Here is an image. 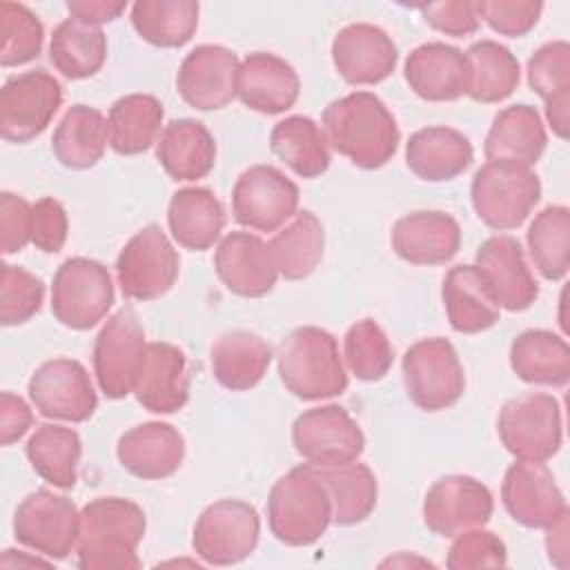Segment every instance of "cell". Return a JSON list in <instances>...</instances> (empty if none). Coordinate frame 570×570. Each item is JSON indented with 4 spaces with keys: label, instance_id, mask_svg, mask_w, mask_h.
I'll return each instance as SVG.
<instances>
[{
    "label": "cell",
    "instance_id": "obj_1",
    "mask_svg": "<svg viewBox=\"0 0 570 570\" xmlns=\"http://www.w3.org/2000/svg\"><path fill=\"white\" fill-rule=\"evenodd\" d=\"M327 145L361 169H379L399 149L401 131L385 102L372 91L332 100L321 125Z\"/></svg>",
    "mask_w": 570,
    "mask_h": 570
},
{
    "label": "cell",
    "instance_id": "obj_2",
    "mask_svg": "<svg viewBox=\"0 0 570 570\" xmlns=\"http://www.w3.org/2000/svg\"><path fill=\"white\" fill-rule=\"evenodd\" d=\"M147 519L138 503L122 497H98L80 510V534L76 543L82 570H136L138 546Z\"/></svg>",
    "mask_w": 570,
    "mask_h": 570
},
{
    "label": "cell",
    "instance_id": "obj_3",
    "mask_svg": "<svg viewBox=\"0 0 570 570\" xmlns=\"http://www.w3.org/2000/svg\"><path fill=\"white\" fill-rule=\"evenodd\" d=\"M267 523L285 546H312L332 523V499L321 470L301 463L283 474L267 497Z\"/></svg>",
    "mask_w": 570,
    "mask_h": 570
},
{
    "label": "cell",
    "instance_id": "obj_4",
    "mask_svg": "<svg viewBox=\"0 0 570 570\" xmlns=\"http://www.w3.org/2000/svg\"><path fill=\"white\" fill-rule=\"evenodd\" d=\"M278 376L301 401L334 399L347 390V370L338 341L323 327L292 330L278 347Z\"/></svg>",
    "mask_w": 570,
    "mask_h": 570
},
{
    "label": "cell",
    "instance_id": "obj_5",
    "mask_svg": "<svg viewBox=\"0 0 570 570\" xmlns=\"http://www.w3.org/2000/svg\"><path fill=\"white\" fill-rule=\"evenodd\" d=\"M474 214L497 232L517 229L541 198V180L532 167L512 160H488L470 185Z\"/></svg>",
    "mask_w": 570,
    "mask_h": 570
},
{
    "label": "cell",
    "instance_id": "obj_6",
    "mask_svg": "<svg viewBox=\"0 0 570 570\" xmlns=\"http://www.w3.org/2000/svg\"><path fill=\"white\" fill-rule=\"evenodd\" d=\"M503 448L517 461L546 463L563 441L561 405L552 394L525 392L503 403L497 419Z\"/></svg>",
    "mask_w": 570,
    "mask_h": 570
},
{
    "label": "cell",
    "instance_id": "obj_7",
    "mask_svg": "<svg viewBox=\"0 0 570 570\" xmlns=\"http://www.w3.org/2000/svg\"><path fill=\"white\" fill-rule=\"evenodd\" d=\"M410 401L425 412L452 407L465 392V372L454 345L443 336L412 343L401 361Z\"/></svg>",
    "mask_w": 570,
    "mask_h": 570
},
{
    "label": "cell",
    "instance_id": "obj_8",
    "mask_svg": "<svg viewBox=\"0 0 570 570\" xmlns=\"http://www.w3.org/2000/svg\"><path fill=\"white\" fill-rule=\"evenodd\" d=\"M114 296L109 269L94 258L73 256L53 274L51 312L60 325L82 332L107 316Z\"/></svg>",
    "mask_w": 570,
    "mask_h": 570
},
{
    "label": "cell",
    "instance_id": "obj_9",
    "mask_svg": "<svg viewBox=\"0 0 570 570\" xmlns=\"http://www.w3.org/2000/svg\"><path fill=\"white\" fill-rule=\"evenodd\" d=\"M180 272V258L158 225L136 232L116 258V276L125 298L156 301L165 296Z\"/></svg>",
    "mask_w": 570,
    "mask_h": 570
},
{
    "label": "cell",
    "instance_id": "obj_10",
    "mask_svg": "<svg viewBox=\"0 0 570 570\" xmlns=\"http://www.w3.org/2000/svg\"><path fill=\"white\" fill-rule=\"evenodd\" d=\"M258 537L261 519L256 508L240 499H220L196 519L191 548L209 566H232L256 550Z\"/></svg>",
    "mask_w": 570,
    "mask_h": 570
},
{
    "label": "cell",
    "instance_id": "obj_11",
    "mask_svg": "<svg viewBox=\"0 0 570 570\" xmlns=\"http://www.w3.org/2000/svg\"><path fill=\"white\" fill-rule=\"evenodd\" d=\"M80 512L76 503L51 490L29 492L13 512V537L51 561L67 559L78 543Z\"/></svg>",
    "mask_w": 570,
    "mask_h": 570
},
{
    "label": "cell",
    "instance_id": "obj_12",
    "mask_svg": "<svg viewBox=\"0 0 570 570\" xmlns=\"http://www.w3.org/2000/svg\"><path fill=\"white\" fill-rule=\"evenodd\" d=\"M145 352L147 341L138 316L129 307L111 314L94 343V374L107 399H125L134 392Z\"/></svg>",
    "mask_w": 570,
    "mask_h": 570
},
{
    "label": "cell",
    "instance_id": "obj_13",
    "mask_svg": "<svg viewBox=\"0 0 570 570\" xmlns=\"http://www.w3.org/2000/svg\"><path fill=\"white\" fill-rule=\"evenodd\" d=\"M298 187L272 165H252L232 189L234 220L254 232H278L298 212Z\"/></svg>",
    "mask_w": 570,
    "mask_h": 570
},
{
    "label": "cell",
    "instance_id": "obj_14",
    "mask_svg": "<svg viewBox=\"0 0 570 570\" xmlns=\"http://www.w3.org/2000/svg\"><path fill=\"white\" fill-rule=\"evenodd\" d=\"M62 105L60 82L45 69L24 71L4 80L0 89V136L7 142L38 138Z\"/></svg>",
    "mask_w": 570,
    "mask_h": 570
},
{
    "label": "cell",
    "instance_id": "obj_15",
    "mask_svg": "<svg viewBox=\"0 0 570 570\" xmlns=\"http://www.w3.org/2000/svg\"><path fill=\"white\" fill-rule=\"evenodd\" d=\"M292 443L307 463L318 468L356 461L365 450L363 430L341 405H318L298 414Z\"/></svg>",
    "mask_w": 570,
    "mask_h": 570
},
{
    "label": "cell",
    "instance_id": "obj_16",
    "mask_svg": "<svg viewBox=\"0 0 570 570\" xmlns=\"http://www.w3.org/2000/svg\"><path fill=\"white\" fill-rule=\"evenodd\" d=\"M494 510L488 485L468 474L436 479L423 501V523L439 537L454 539L468 530L483 528Z\"/></svg>",
    "mask_w": 570,
    "mask_h": 570
},
{
    "label": "cell",
    "instance_id": "obj_17",
    "mask_svg": "<svg viewBox=\"0 0 570 570\" xmlns=\"http://www.w3.org/2000/svg\"><path fill=\"white\" fill-rule=\"evenodd\" d=\"M27 392L42 416L69 423L91 419L98 405V396L85 365L65 356L45 361L31 374Z\"/></svg>",
    "mask_w": 570,
    "mask_h": 570
},
{
    "label": "cell",
    "instance_id": "obj_18",
    "mask_svg": "<svg viewBox=\"0 0 570 570\" xmlns=\"http://www.w3.org/2000/svg\"><path fill=\"white\" fill-rule=\"evenodd\" d=\"M238 56L220 45L191 49L178 67L176 89L180 98L198 111H216L236 98Z\"/></svg>",
    "mask_w": 570,
    "mask_h": 570
},
{
    "label": "cell",
    "instance_id": "obj_19",
    "mask_svg": "<svg viewBox=\"0 0 570 570\" xmlns=\"http://www.w3.org/2000/svg\"><path fill=\"white\" fill-rule=\"evenodd\" d=\"M501 501L523 528H548L568 512L563 492L546 463L517 461L505 470Z\"/></svg>",
    "mask_w": 570,
    "mask_h": 570
},
{
    "label": "cell",
    "instance_id": "obj_20",
    "mask_svg": "<svg viewBox=\"0 0 570 570\" xmlns=\"http://www.w3.org/2000/svg\"><path fill=\"white\" fill-rule=\"evenodd\" d=\"M332 62L347 85H379L396 69L399 51L381 27L354 22L334 36Z\"/></svg>",
    "mask_w": 570,
    "mask_h": 570
},
{
    "label": "cell",
    "instance_id": "obj_21",
    "mask_svg": "<svg viewBox=\"0 0 570 570\" xmlns=\"http://www.w3.org/2000/svg\"><path fill=\"white\" fill-rule=\"evenodd\" d=\"M214 269L220 283L243 298L269 294L278 278L269 243L249 232H229L218 243Z\"/></svg>",
    "mask_w": 570,
    "mask_h": 570
},
{
    "label": "cell",
    "instance_id": "obj_22",
    "mask_svg": "<svg viewBox=\"0 0 570 570\" xmlns=\"http://www.w3.org/2000/svg\"><path fill=\"white\" fill-rule=\"evenodd\" d=\"M476 267L501 309L523 312L539 298V283L534 281L517 238L497 234L483 240L476 249Z\"/></svg>",
    "mask_w": 570,
    "mask_h": 570
},
{
    "label": "cell",
    "instance_id": "obj_23",
    "mask_svg": "<svg viewBox=\"0 0 570 570\" xmlns=\"http://www.w3.org/2000/svg\"><path fill=\"white\" fill-rule=\"evenodd\" d=\"M390 240L396 256L410 265H443L461 247V227L448 212L419 209L394 223Z\"/></svg>",
    "mask_w": 570,
    "mask_h": 570
},
{
    "label": "cell",
    "instance_id": "obj_24",
    "mask_svg": "<svg viewBox=\"0 0 570 570\" xmlns=\"http://www.w3.org/2000/svg\"><path fill=\"white\" fill-rule=\"evenodd\" d=\"M120 465L145 481H158L171 476L185 459L183 434L160 421H147L127 430L116 445Z\"/></svg>",
    "mask_w": 570,
    "mask_h": 570
},
{
    "label": "cell",
    "instance_id": "obj_25",
    "mask_svg": "<svg viewBox=\"0 0 570 570\" xmlns=\"http://www.w3.org/2000/svg\"><path fill=\"white\" fill-rule=\"evenodd\" d=\"M410 89L428 102H450L468 94L470 69L461 49L445 42H425L405 60Z\"/></svg>",
    "mask_w": 570,
    "mask_h": 570
},
{
    "label": "cell",
    "instance_id": "obj_26",
    "mask_svg": "<svg viewBox=\"0 0 570 570\" xmlns=\"http://www.w3.org/2000/svg\"><path fill=\"white\" fill-rule=\"evenodd\" d=\"M138 403L154 414H174L189 399L185 352L171 343H147L145 361L134 387Z\"/></svg>",
    "mask_w": 570,
    "mask_h": 570
},
{
    "label": "cell",
    "instance_id": "obj_27",
    "mask_svg": "<svg viewBox=\"0 0 570 570\" xmlns=\"http://www.w3.org/2000/svg\"><path fill=\"white\" fill-rule=\"evenodd\" d=\"M298 94V73L283 58L267 51H256L240 62L236 96L245 107L258 114L276 116L292 109Z\"/></svg>",
    "mask_w": 570,
    "mask_h": 570
},
{
    "label": "cell",
    "instance_id": "obj_28",
    "mask_svg": "<svg viewBox=\"0 0 570 570\" xmlns=\"http://www.w3.org/2000/svg\"><path fill=\"white\" fill-rule=\"evenodd\" d=\"M474 160L468 136L452 127H423L405 145L407 169L428 183H443L461 176Z\"/></svg>",
    "mask_w": 570,
    "mask_h": 570
},
{
    "label": "cell",
    "instance_id": "obj_29",
    "mask_svg": "<svg viewBox=\"0 0 570 570\" xmlns=\"http://www.w3.org/2000/svg\"><path fill=\"white\" fill-rule=\"evenodd\" d=\"M450 327L459 334H479L497 325L501 307L476 265H454L441 287Z\"/></svg>",
    "mask_w": 570,
    "mask_h": 570
},
{
    "label": "cell",
    "instance_id": "obj_30",
    "mask_svg": "<svg viewBox=\"0 0 570 570\" xmlns=\"http://www.w3.org/2000/svg\"><path fill=\"white\" fill-rule=\"evenodd\" d=\"M156 158L171 180H198L214 169L216 140L200 120L178 118L163 127Z\"/></svg>",
    "mask_w": 570,
    "mask_h": 570
},
{
    "label": "cell",
    "instance_id": "obj_31",
    "mask_svg": "<svg viewBox=\"0 0 570 570\" xmlns=\"http://www.w3.org/2000/svg\"><path fill=\"white\" fill-rule=\"evenodd\" d=\"M548 134L539 111L519 102L501 109L485 136L483 154L488 160H512L532 167L546 151Z\"/></svg>",
    "mask_w": 570,
    "mask_h": 570
},
{
    "label": "cell",
    "instance_id": "obj_32",
    "mask_svg": "<svg viewBox=\"0 0 570 570\" xmlns=\"http://www.w3.org/2000/svg\"><path fill=\"white\" fill-rule=\"evenodd\" d=\"M272 356L269 343L247 330L220 334L209 352L214 379L232 392L256 387L267 374Z\"/></svg>",
    "mask_w": 570,
    "mask_h": 570
},
{
    "label": "cell",
    "instance_id": "obj_33",
    "mask_svg": "<svg viewBox=\"0 0 570 570\" xmlns=\"http://www.w3.org/2000/svg\"><path fill=\"white\" fill-rule=\"evenodd\" d=\"M174 240L191 252L209 249L223 234L225 207L207 187L178 189L167 207Z\"/></svg>",
    "mask_w": 570,
    "mask_h": 570
},
{
    "label": "cell",
    "instance_id": "obj_34",
    "mask_svg": "<svg viewBox=\"0 0 570 570\" xmlns=\"http://www.w3.org/2000/svg\"><path fill=\"white\" fill-rule=\"evenodd\" d=\"M510 367L525 383L563 387L570 381V345L550 330H525L510 345Z\"/></svg>",
    "mask_w": 570,
    "mask_h": 570
},
{
    "label": "cell",
    "instance_id": "obj_35",
    "mask_svg": "<svg viewBox=\"0 0 570 570\" xmlns=\"http://www.w3.org/2000/svg\"><path fill=\"white\" fill-rule=\"evenodd\" d=\"M107 142L109 125L102 111L89 105H71L53 131L51 151L69 169H89L102 158Z\"/></svg>",
    "mask_w": 570,
    "mask_h": 570
},
{
    "label": "cell",
    "instance_id": "obj_36",
    "mask_svg": "<svg viewBox=\"0 0 570 570\" xmlns=\"http://www.w3.org/2000/svg\"><path fill=\"white\" fill-rule=\"evenodd\" d=\"M269 249L285 281L307 278L323 261L325 229L318 216L309 209L296 212L294 218L283 225L269 240Z\"/></svg>",
    "mask_w": 570,
    "mask_h": 570
},
{
    "label": "cell",
    "instance_id": "obj_37",
    "mask_svg": "<svg viewBox=\"0 0 570 570\" xmlns=\"http://www.w3.org/2000/svg\"><path fill=\"white\" fill-rule=\"evenodd\" d=\"M165 109L149 94H127L109 107V147L120 156H136L158 142Z\"/></svg>",
    "mask_w": 570,
    "mask_h": 570
},
{
    "label": "cell",
    "instance_id": "obj_38",
    "mask_svg": "<svg viewBox=\"0 0 570 570\" xmlns=\"http://www.w3.org/2000/svg\"><path fill=\"white\" fill-rule=\"evenodd\" d=\"M49 60L65 78H91L107 60V36L96 24L67 18L51 33Z\"/></svg>",
    "mask_w": 570,
    "mask_h": 570
},
{
    "label": "cell",
    "instance_id": "obj_39",
    "mask_svg": "<svg viewBox=\"0 0 570 570\" xmlns=\"http://www.w3.org/2000/svg\"><path fill=\"white\" fill-rule=\"evenodd\" d=\"M272 154L301 178H316L330 167V145L309 116H289L269 134Z\"/></svg>",
    "mask_w": 570,
    "mask_h": 570
},
{
    "label": "cell",
    "instance_id": "obj_40",
    "mask_svg": "<svg viewBox=\"0 0 570 570\" xmlns=\"http://www.w3.org/2000/svg\"><path fill=\"white\" fill-rule=\"evenodd\" d=\"M24 452L36 474L53 488L71 490L76 485L82 443L73 428L58 423L38 425L29 436Z\"/></svg>",
    "mask_w": 570,
    "mask_h": 570
},
{
    "label": "cell",
    "instance_id": "obj_41",
    "mask_svg": "<svg viewBox=\"0 0 570 570\" xmlns=\"http://www.w3.org/2000/svg\"><path fill=\"white\" fill-rule=\"evenodd\" d=\"M470 82L468 96L476 102H501L514 94L521 78V67L517 56L494 42V40H479L468 47L465 51Z\"/></svg>",
    "mask_w": 570,
    "mask_h": 570
},
{
    "label": "cell",
    "instance_id": "obj_42",
    "mask_svg": "<svg viewBox=\"0 0 570 570\" xmlns=\"http://www.w3.org/2000/svg\"><path fill=\"white\" fill-rule=\"evenodd\" d=\"M318 468V465H316ZM332 499V523L336 525H356L365 521L379 497V483L374 472L356 461L318 468Z\"/></svg>",
    "mask_w": 570,
    "mask_h": 570
},
{
    "label": "cell",
    "instance_id": "obj_43",
    "mask_svg": "<svg viewBox=\"0 0 570 570\" xmlns=\"http://www.w3.org/2000/svg\"><path fill=\"white\" fill-rule=\"evenodd\" d=\"M131 24L136 33L154 47H183L198 29V2L138 0L131 7Z\"/></svg>",
    "mask_w": 570,
    "mask_h": 570
},
{
    "label": "cell",
    "instance_id": "obj_44",
    "mask_svg": "<svg viewBox=\"0 0 570 570\" xmlns=\"http://www.w3.org/2000/svg\"><path fill=\"white\" fill-rule=\"evenodd\" d=\"M530 258L548 281H561L570 267V209L550 205L541 209L525 234Z\"/></svg>",
    "mask_w": 570,
    "mask_h": 570
},
{
    "label": "cell",
    "instance_id": "obj_45",
    "mask_svg": "<svg viewBox=\"0 0 570 570\" xmlns=\"http://www.w3.org/2000/svg\"><path fill=\"white\" fill-rule=\"evenodd\" d=\"M343 358L358 381H381L394 363V347L376 321L361 318L345 332Z\"/></svg>",
    "mask_w": 570,
    "mask_h": 570
},
{
    "label": "cell",
    "instance_id": "obj_46",
    "mask_svg": "<svg viewBox=\"0 0 570 570\" xmlns=\"http://www.w3.org/2000/svg\"><path fill=\"white\" fill-rule=\"evenodd\" d=\"M0 65L18 67L38 58L45 40V27L40 18L20 2L0 4Z\"/></svg>",
    "mask_w": 570,
    "mask_h": 570
},
{
    "label": "cell",
    "instance_id": "obj_47",
    "mask_svg": "<svg viewBox=\"0 0 570 570\" xmlns=\"http://www.w3.org/2000/svg\"><path fill=\"white\" fill-rule=\"evenodd\" d=\"M45 301V283L24 267L0 265V323L22 325L36 316Z\"/></svg>",
    "mask_w": 570,
    "mask_h": 570
},
{
    "label": "cell",
    "instance_id": "obj_48",
    "mask_svg": "<svg viewBox=\"0 0 570 570\" xmlns=\"http://www.w3.org/2000/svg\"><path fill=\"white\" fill-rule=\"evenodd\" d=\"M528 85L546 100L570 94V45L566 40L546 42L528 60Z\"/></svg>",
    "mask_w": 570,
    "mask_h": 570
},
{
    "label": "cell",
    "instance_id": "obj_49",
    "mask_svg": "<svg viewBox=\"0 0 570 570\" xmlns=\"http://www.w3.org/2000/svg\"><path fill=\"white\" fill-rule=\"evenodd\" d=\"M508 563L505 543L490 530L474 528L459 537L448 550L445 566L450 570H479V568H503Z\"/></svg>",
    "mask_w": 570,
    "mask_h": 570
},
{
    "label": "cell",
    "instance_id": "obj_50",
    "mask_svg": "<svg viewBox=\"0 0 570 570\" xmlns=\"http://www.w3.org/2000/svg\"><path fill=\"white\" fill-rule=\"evenodd\" d=\"M543 11L541 2L534 0H481L479 18L488 27L508 38H521L539 22Z\"/></svg>",
    "mask_w": 570,
    "mask_h": 570
},
{
    "label": "cell",
    "instance_id": "obj_51",
    "mask_svg": "<svg viewBox=\"0 0 570 570\" xmlns=\"http://www.w3.org/2000/svg\"><path fill=\"white\" fill-rule=\"evenodd\" d=\"M419 11L432 29L454 38L472 36L481 24L479 2H470V0L430 2V4H421Z\"/></svg>",
    "mask_w": 570,
    "mask_h": 570
},
{
    "label": "cell",
    "instance_id": "obj_52",
    "mask_svg": "<svg viewBox=\"0 0 570 570\" xmlns=\"http://www.w3.org/2000/svg\"><path fill=\"white\" fill-rule=\"evenodd\" d=\"M69 218L56 198H40L31 205V243L45 254H56L65 247Z\"/></svg>",
    "mask_w": 570,
    "mask_h": 570
},
{
    "label": "cell",
    "instance_id": "obj_53",
    "mask_svg": "<svg viewBox=\"0 0 570 570\" xmlns=\"http://www.w3.org/2000/svg\"><path fill=\"white\" fill-rule=\"evenodd\" d=\"M31 243V205L13 194H0V252L16 254Z\"/></svg>",
    "mask_w": 570,
    "mask_h": 570
},
{
    "label": "cell",
    "instance_id": "obj_54",
    "mask_svg": "<svg viewBox=\"0 0 570 570\" xmlns=\"http://www.w3.org/2000/svg\"><path fill=\"white\" fill-rule=\"evenodd\" d=\"M33 425V412L29 403L11 392L0 394V443L11 445L22 439Z\"/></svg>",
    "mask_w": 570,
    "mask_h": 570
},
{
    "label": "cell",
    "instance_id": "obj_55",
    "mask_svg": "<svg viewBox=\"0 0 570 570\" xmlns=\"http://www.w3.org/2000/svg\"><path fill=\"white\" fill-rule=\"evenodd\" d=\"M67 11L71 18H78L87 24H105L116 20L125 11V2H114V0H69Z\"/></svg>",
    "mask_w": 570,
    "mask_h": 570
},
{
    "label": "cell",
    "instance_id": "obj_56",
    "mask_svg": "<svg viewBox=\"0 0 570 570\" xmlns=\"http://www.w3.org/2000/svg\"><path fill=\"white\" fill-rule=\"evenodd\" d=\"M548 559L557 568H568V512L546 528Z\"/></svg>",
    "mask_w": 570,
    "mask_h": 570
},
{
    "label": "cell",
    "instance_id": "obj_57",
    "mask_svg": "<svg viewBox=\"0 0 570 570\" xmlns=\"http://www.w3.org/2000/svg\"><path fill=\"white\" fill-rule=\"evenodd\" d=\"M546 118H548L552 134L559 136L561 140H566L568 129H570V94H561V96L546 100Z\"/></svg>",
    "mask_w": 570,
    "mask_h": 570
},
{
    "label": "cell",
    "instance_id": "obj_58",
    "mask_svg": "<svg viewBox=\"0 0 570 570\" xmlns=\"http://www.w3.org/2000/svg\"><path fill=\"white\" fill-rule=\"evenodd\" d=\"M0 566H11V568L13 566H51V561L40 557H27L24 552H18V550H4Z\"/></svg>",
    "mask_w": 570,
    "mask_h": 570
},
{
    "label": "cell",
    "instance_id": "obj_59",
    "mask_svg": "<svg viewBox=\"0 0 570 570\" xmlns=\"http://www.w3.org/2000/svg\"><path fill=\"white\" fill-rule=\"evenodd\" d=\"M399 563H401V566H407V563H410V566H412V563H419V566H432L430 561H423V559H414V561H412V559H407L405 554H399V557H394V559H387V561H383L381 566H399Z\"/></svg>",
    "mask_w": 570,
    "mask_h": 570
}]
</instances>
